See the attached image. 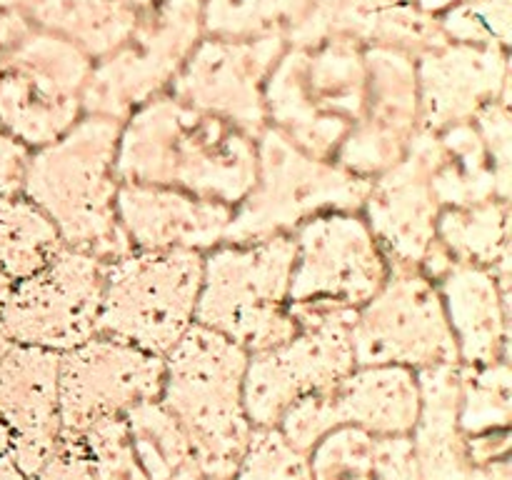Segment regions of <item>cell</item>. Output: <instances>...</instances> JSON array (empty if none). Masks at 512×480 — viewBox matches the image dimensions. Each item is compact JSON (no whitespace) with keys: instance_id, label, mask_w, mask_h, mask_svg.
I'll list each match as a JSON object with an SVG mask.
<instances>
[{"instance_id":"6da1fadb","label":"cell","mask_w":512,"mask_h":480,"mask_svg":"<svg viewBox=\"0 0 512 480\" xmlns=\"http://www.w3.org/2000/svg\"><path fill=\"white\" fill-rule=\"evenodd\" d=\"M255 165V135L170 93L145 103L120 125V183L160 185L235 208L253 188Z\"/></svg>"},{"instance_id":"7a4b0ae2","label":"cell","mask_w":512,"mask_h":480,"mask_svg":"<svg viewBox=\"0 0 512 480\" xmlns=\"http://www.w3.org/2000/svg\"><path fill=\"white\" fill-rule=\"evenodd\" d=\"M120 120L83 115L68 133L35 148L23 195L53 223L60 245L100 260L130 253L115 210Z\"/></svg>"},{"instance_id":"3957f363","label":"cell","mask_w":512,"mask_h":480,"mask_svg":"<svg viewBox=\"0 0 512 480\" xmlns=\"http://www.w3.org/2000/svg\"><path fill=\"white\" fill-rule=\"evenodd\" d=\"M248 350L215 330L193 323L165 355L160 400L178 418L205 478H233L250 425L243 403Z\"/></svg>"},{"instance_id":"277c9868","label":"cell","mask_w":512,"mask_h":480,"mask_svg":"<svg viewBox=\"0 0 512 480\" xmlns=\"http://www.w3.org/2000/svg\"><path fill=\"white\" fill-rule=\"evenodd\" d=\"M365 83V48L353 40L285 45L265 83V118L305 153L333 160L363 113Z\"/></svg>"},{"instance_id":"5b68a950","label":"cell","mask_w":512,"mask_h":480,"mask_svg":"<svg viewBox=\"0 0 512 480\" xmlns=\"http://www.w3.org/2000/svg\"><path fill=\"white\" fill-rule=\"evenodd\" d=\"M293 235L253 243H220L203 255L195 323L260 353L298 330L290 310Z\"/></svg>"},{"instance_id":"8992f818","label":"cell","mask_w":512,"mask_h":480,"mask_svg":"<svg viewBox=\"0 0 512 480\" xmlns=\"http://www.w3.org/2000/svg\"><path fill=\"white\" fill-rule=\"evenodd\" d=\"M255 183L233 208L225 243H253L293 233L330 210H360L373 180L358 178L335 160L315 158L265 125L255 138Z\"/></svg>"},{"instance_id":"52a82bcc","label":"cell","mask_w":512,"mask_h":480,"mask_svg":"<svg viewBox=\"0 0 512 480\" xmlns=\"http://www.w3.org/2000/svg\"><path fill=\"white\" fill-rule=\"evenodd\" d=\"M203 255L130 250L105 263L98 333L165 358L195 323Z\"/></svg>"},{"instance_id":"ba28073f","label":"cell","mask_w":512,"mask_h":480,"mask_svg":"<svg viewBox=\"0 0 512 480\" xmlns=\"http://www.w3.org/2000/svg\"><path fill=\"white\" fill-rule=\"evenodd\" d=\"M290 310L298 320L293 338L248 355L243 403L253 428H275L295 400L330 388L355 368L353 308L290 303Z\"/></svg>"},{"instance_id":"9c48e42d","label":"cell","mask_w":512,"mask_h":480,"mask_svg":"<svg viewBox=\"0 0 512 480\" xmlns=\"http://www.w3.org/2000/svg\"><path fill=\"white\" fill-rule=\"evenodd\" d=\"M203 35V0H158L140 10L130 38L93 63L83 93L85 115L123 123L130 113L168 93Z\"/></svg>"},{"instance_id":"30bf717a","label":"cell","mask_w":512,"mask_h":480,"mask_svg":"<svg viewBox=\"0 0 512 480\" xmlns=\"http://www.w3.org/2000/svg\"><path fill=\"white\" fill-rule=\"evenodd\" d=\"M93 60L35 28L0 68V123L28 148H43L85 115L83 93Z\"/></svg>"},{"instance_id":"8fae6325","label":"cell","mask_w":512,"mask_h":480,"mask_svg":"<svg viewBox=\"0 0 512 480\" xmlns=\"http://www.w3.org/2000/svg\"><path fill=\"white\" fill-rule=\"evenodd\" d=\"M105 260L60 245L48 263L13 280L0 323L18 345L65 353L98 335Z\"/></svg>"},{"instance_id":"7c38bea8","label":"cell","mask_w":512,"mask_h":480,"mask_svg":"<svg viewBox=\"0 0 512 480\" xmlns=\"http://www.w3.org/2000/svg\"><path fill=\"white\" fill-rule=\"evenodd\" d=\"M355 365H403L410 370L458 363L438 285L418 268H390L378 293L355 308Z\"/></svg>"},{"instance_id":"4fadbf2b","label":"cell","mask_w":512,"mask_h":480,"mask_svg":"<svg viewBox=\"0 0 512 480\" xmlns=\"http://www.w3.org/2000/svg\"><path fill=\"white\" fill-rule=\"evenodd\" d=\"M290 303L360 308L390 275L388 258L360 210L313 215L293 230Z\"/></svg>"},{"instance_id":"5bb4252c","label":"cell","mask_w":512,"mask_h":480,"mask_svg":"<svg viewBox=\"0 0 512 480\" xmlns=\"http://www.w3.org/2000/svg\"><path fill=\"white\" fill-rule=\"evenodd\" d=\"M420 410L418 373L403 365H355L330 388L295 400L275 428L293 448L310 453L338 425L375 435H410Z\"/></svg>"},{"instance_id":"9a60e30c","label":"cell","mask_w":512,"mask_h":480,"mask_svg":"<svg viewBox=\"0 0 512 480\" xmlns=\"http://www.w3.org/2000/svg\"><path fill=\"white\" fill-rule=\"evenodd\" d=\"M165 360L110 335H93L60 353V433L75 435L113 415H125L163 393Z\"/></svg>"},{"instance_id":"2e32d148","label":"cell","mask_w":512,"mask_h":480,"mask_svg":"<svg viewBox=\"0 0 512 480\" xmlns=\"http://www.w3.org/2000/svg\"><path fill=\"white\" fill-rule=\"evenodd\" d=\"M283 35L213 38L203 35L168 93L193 108L230 120L258 138L268 125L265 83L285 50Z\"/></svg>"},{"instance_id":"e0dca14e","label":"cell","mask_w":512,"mask_h":480,"mask_svg":"<svg viewBox=\"0 0 512 480\" xmlns=\"http://www.w3.org/2000/svg\"><path fill=\"white\" fill-rule=\"evenodd\" d=\"M365 65L363 113L333 160L348 173L373 180L403 158L418 133V70L415 58L388 48H365Z\"/></svg>"},{"instance_id":"ac0fdd59","label":"cell","mask_w":512,"mask_h":480,"mask_svg":"<svg viewBox=\"0 0 512 480\" xmlns=\"http://www.w3.org/2000/svg\"><path fill=\"white\" fill-rule=\"evenodd\" d=\"M420 128L468 123L510 90V50L498 45L445 43L415 58Z\"/></svg>"},{"instance_id":"d6986e66","label":"cell","mask_w":512,"mask_h":480,"mask_svg":"<svg viewBox=\"0 0 512 480\" xmlns=\"http://www.w3.org/2000/svg\"><path fill=\"white\" fill-rule=\"evenodd\" d=\"M440 203L430 188L425 155L410 140L403 158L373 178L360 208L390 268H418L435 243Z\"/></svg>"},{"instance_id":"ffe728a7","label":"cell","mask_w":512,"mask_h":480,"mask_svg":"<svg viewBox=\"0 0 512 480\" xmlns=\"http://www.w3.org/2000/svg\"><path fill=\"white\" fill-rule=\"evenodd\" d=\"M60 353L10 345L0 355V420L10 430V458L25 475L48 460L60 440Z\"/></svg>"},{"instance_id":"44dd1931","label":"cell","mask_w":512,"mask_h":480,"mask_svg":"<svg viewBox=\"0 0 512 480\" xmlns=\"http://www.w3.org/2000/svg\"><path fill=\"white\" fill-rule=\"evenodd\" d=\"M115 210L133 250H198L225 243L233 205L160 185L120 183Z\"/></svg>"},{"instance_id":"7402d4cb","label":"cell","mask_w":512,"mask_h":480,"mask_svg":"<svg viewBox=\"0 0 512 480\" xmlns=\"http://www.w3.org/2000/svg\"><path fill=\"white\" fill-rule=\"evenodd\" d=\"M438 285L460 365L510 360V295L488 268L455 263Z\"/></svg>"},{"instance_id":"603a6c76","label":"cell","mask_w":512,"mask_h":480,"mask_svg":"<svg viewBox=\"0 0 512 480\" xmlns=\"http://www.w3.org/2000/svg\"><path fill=\"white\" fill-rule=\"evenodd\" d=\"M420 385V410L410 443L423 480H468L470 465L465 435L458 423L460 363L415 370Z\"/></svg>"},{"instance_id":"cb8c5ba5","label":"cell","mask_w":512,"mask_h":480,"mask_svg":"<svg viewBox=\"0 0 512 480\" xmlns=\"http://www.w3.org/2000/svg\"><path fill=\"white\" fill-rule=\"evenodd\" d=\"M413 143L425 155L430 188L440 208H465L500 198L488 150L473 120L443 130L418 128Z\"/></svg>"},{"instance_id":"d4e9b609","label":"cell","mask_w":512,"mask_h":480,"mask_svg":"<svg viewBox=\"0 0 512 480\" xmlns=\"http://www.w3.org/2000/svg\"><path fill=\"white\" fill-rule=\"evenodd\" d=\"M315 480H423L410 435L338 425L308 453Z\"/></svg>"},{"instance_id":"484cf974","label":"cell","mask_w":512,"mask_h":480,"mask_svg":"<svg viewBox=\"0 0 512 480\" xmlns=\"http://www.w3.org/2000/svg\"><path fill=\"white\" fill-rule=\"evenodd\" d=\"M25 15L98 63L130 38L140 10L120 0H35Z\"/></svg>"},{"instance_id":"4316f807","label":"cell","mask_w":512,"mask_h":480,"mask_svg":"<svg viewBox=\"0 0 512 480\" xmlns=\"http://www.w3.org/2000/svg\"><path fill=\"white\" fill-rule=\"evenodd\" d=\"M510 200L490 198L465 208H443L435 223V243L450 260L493 268L512 258L510 250Z\"/></svg>"},{"instance_id":"83f0119b","label":"cell","mask_w":512,"mask_h":480,"mask_svg":"<svg viewBox=\"0 0 512 480\" xmlns=\"http://www.w3.org/2000/svg\"><path fill=\"white\" fill-rule=\"evenodd\" d=\"M130 443L148 480H168L195 463L183 425L160 398L143 400L125 413Z\"/></svg>"},{"instance_id":"f1b7e54d","label":"cell","mask_w":512,"mask_h":480,"mask_svg":"<svg viewBox=\"0 0 512 480\" xmlns=\"http://www.w3.org/2000/svg\"><path fill=\"white\" fill-rule=\"evenodd\" d=\"M58 248L53 223L25 195H0V273L25 278Z\"/></svg>"},{"instance_id":"f546056e","label":"cell","mask_w":512,"mask_h":480,"mask_svg":"<svg viewBox=\"0 0 512 480\" xmlns=\"http://www.w3.org/2000/svg\"><path fill=\"white\" fill-rule=\"evenodd\" d=\"M395 0H310L308 13L285 35L288 45H318L325 40H353L373 48Z\"/></svg>"},{"instance_id":"4dcf8cb0","label":"cell","mask_w":512,"mask_h":480,"mask_svg":"<svg viewBox=\"0 0 512 480\" xmlns=\"http://www.w3.org/2000/svg\"><path fill=\"white\" fill-rule=\"evenodd\" d=\"M458 423L465 443L483 435L510 433L512 370L510 360L490 365H460Z\"/></svg>"},{"instance_id":"1f68e13d","label":"cell","mask_w":512,"mask_h":480,"mask_svg":"<svg viewBox=\"0 0 512 480\" xmlns=\"http://www.w3.org/2000/svg\"><path fill=\"white\" fill-rule=\"evenodd\" d=\"M308 8L310 0H203V33L213 38H285Z\"/></svg>"},{"instance_id":"d6a6232c","label":"cell","mask_w":512,"mask_h":480,"mask_svg":"<svg viewBox=\"0 0 512 480\" xmlns=\"http://www.w3.org/2000/svg\"><path fill=\"white\" fill-rule=\"evenodd\" d=\"M65 435V433H63ZM98 480H148L130 443L125 415H113L73 435Z\"/></svg>"},{"instance_id":"836d02e7","label":"cell","mask_w":512,"mask_h":480,"mask_svg":"<svg viewBox=\"0 0 512 480\" xmlns=\"http://www.w3.org/2000/svg\"><path fill=\"white\" fill-rule=\"evenodd\" d=\"M230 480H315L310 458L293 448L278 428H253Z\"/></svg>"},{"instance_id":"e575fe53","label":"cell","mask_w":512,"mask_h":480,"mask_svg":"<svg viewBox=\"0 0 512 480\" xmlns=\"http://www.w3.org/2000/svg\"><path fill=\"white\" fill-rule=\"evenodd\" d=\"M440 30L450 43L512 45V0H465L438 15Z\"/></svg>"},{"instance_id":"d590c367","label":"cell","mask_w":512,"mask_h":480,"mask_svg":"<svg viewBox=\"0 0 512 480\" xmlns=\"http://www.w3.org/2000/svg\"><path fill=\"white\" fill-rule=\"evenodd\" d=\"M512 93L493 100L478 110L473 118L485 150H488L490 165H493L498 195L512 200V115H510Z\"/></svg>"},{"instance_id":"8d00e7d4","label":"cell","mask_w":512,"mask_h":480,"mask_svg":"<svg viewBox=\"0 0 512 480\" xmlns=\"http://www.w3.org/2000/svg\"><path fill=\"white\" fill-rule=\"evenodd\" d=\"M28 480H98L83 448L73 435L60 433L58 445L48 455L43 465L35 473L28 475Z\"/></svg>"},{"instance_id":"74e56055","label":"cell","mask_w":512,"mask_h":480,"mask_svg":"<svg viewBox=\"0 0 512 480\" xmlns=\"http://www.w3.org/2000/svg\"><path fill=\"white\" fill-rule=\"evenodd\" d=\"M30 155L33 148H28L0 123V195H23Z\"/></svg>"},{"instance_id":"f35d334b","label":"cell","mask_w":512,"mask_h":480,"mask_svg":"<svg viewBox=\"0 0 512 480\" xmlns=\"http://www.w3.org/2000/svg\"><path fill=\"white\" fill-rule=\"evenodd\" d=\"M30 30H33V23L23 10H0V68Z\"/></svg>"},{"instance_id":"ab89813d","label":"cell","mask_w":512,"mask_h":480,"mask_svg":"<svg viewBox=\"0 0 512 480\" xmlns=\"http://www.w3.org/2000/svg\"><path fill=\"white\" fill-rule=\"evenodd\" d=\"M468 480H512L510 455H508V458L493 460V463L475 465V468L470 470V478Z\"/></svg>"},{"instance_id":"60d3db41","label":"cell","mask_w":512,"mask_h":480,"mask_svg":"<svg viewBox=\"0 0 512 480\" xmlns=\"http://www.w3.org/2000/svg\"><path fill=\"white\" fill-rule=\"evenodd\" d=\"M413 3L418 5L420 10H425V13H430L438 18V15H443L445 10H450L453 5H458V3H465V0H413Z\"/></svg>"},{"instance_id":"b9f144b4","label":"cell","mask_w":512,"mask_h":480,"mask_svg":"<svg viewBox=\"0 0 512 480\" xmlns=\"http://www.w3.org/2000/svg\"><path fill=\"white\" fill-rule=\"evenodd\" d=\"M0 480H28V475L15 465V460L10 458V453L0 455Z\"/></svg>"},{"instance_id":"7bdbcfd3","label":"cell","mask_w":512,"mask_h":480,"mask_svg":"<svg viewBox=\"0 0 512 480\" xmlns=\"http://www.w3.org/2000/svg\"><path fill=\"white\" fill-rule=\"evenodd\" d=\"M168 480H205V473L200 470L198 463H193V465H188V468H183L178 475H173V478H168Z\"/></svg>"},{"instance_id":"ee69618b","label":"cell","mask_w":512,"mask_h":480,"mask_svg":"<svg viewBox=\"0 0 512 480\" xmlns=\"http://www.w3.org/2000/svg\"><path fill=\"white\" fill-rule=\"evenodd\" d=\"M35 0H0V10H28Z\"/></svg>"},{"instance_id":"f6af8a7d","label":"cell","mask_w":512,"mask_h":480,"mask_svg":"<svg viewBox=\"0 0 512 480\" xmlns=\"http://www.w3.org/2000/svg\"><path fill=\"white\" fill-rule=\"evenodd\" d=\"M10 288H13V278H8L5 273H0V310H3L5 298H8Z\"/></svg>"},{"instance_id":"bcb514c9","label":"cell","mask_w":512,"mask_h":480,"mask_svg":"<svg viewBox=\"0 0 512 480\" xmlns=\"http://www.w3.org/2000/svg\"><path fill=\"white\" fill-rule=\"evenodd\" d=\"M10 453V430L5 428V423L0 420V455Z\"/></svg>"},{"instance_id":"7dc6e473","label":"cell","mask_w":512,"mask_h":480,"mask_svg":"<svg viewBox=\"0 0 512 480\" xmlns=\"http://www.w3.org/2000/svg\"><path fill=\"white\" fill-rule=\"evenodd\" d=\"M10 345H13V340H10V335H8V330H5V325L0 323V355L8 353Z\"/></svg>"},{"instance_id":"c3c4849f","label":"cell","mask_w":512,"mask_h":480,"mask_svg":"<svg viewBox=\"0 0 512 480\" xmlns=\"http://www.w3.org/2000/svg\"><path fill=\"white\" fill-rule=\"evenodd\" d=\"M120 3L130 5V8H135V10H145V8H150V5L158 3V0H120Z\"/></svg>"},{"instance_id":"681fc988","label":"cell","mask_w":512,"mask_h":480,"mask_svg":"<svg viewBox=\"0 0 512 480\" xmlns=\"http://www.w3.org/2000/svg\"><path fill=\"white\" fill-rule=\"evenodd\" d=\"M205 480H223V478H205Z\"/></svg>"},{"instance_id":"f907efd6","label":"cell","mask_w":512,"mask_h":480,"mask_svg":"<svg viewBox=\"0 0 512 480\" xmlns=\"http://www.w3.org/2000/svg\"><path fill=\"white\" fill-rule=\"evenodd\" d=\"M403 3H413V0H403Z\"/></svg>"}]
</instances>
